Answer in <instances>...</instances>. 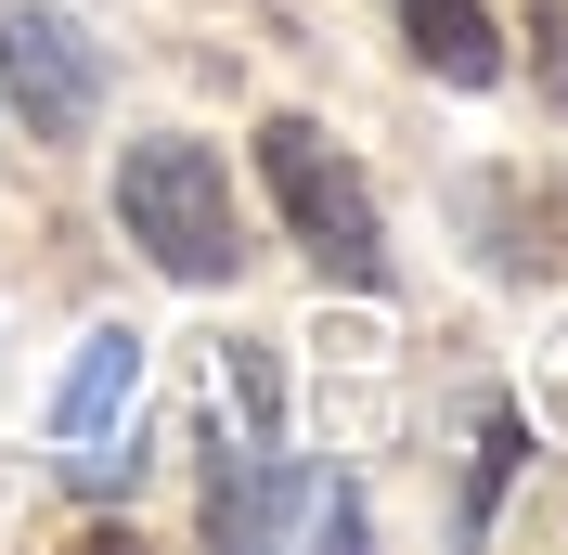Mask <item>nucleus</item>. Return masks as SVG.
Listing matches in <instances>:
<instances>
[{
  "label": "nucleus",
  "mask_w": 568,
  "mask_h": 555,
  "mask_svg": "<svg viewBox=\"0 0 568 555\" xmlns=\"http://www.w3.org/2000/svg\"><path fill=\"white\" fill-rule=\"evenodd\" d=\"M116 233L155 259L169 284H233L246 272V208H233V169H220L194 130H155L116 155Z\"/></svg>",
  "instance_id": "1"
},
{
  "label": "nucleus",
  "mask_w": 568,
  "mask_h": 555,
  "mask_svg": "<svg viewBox=\"0 0 568 555\" xmlns=\"http://www.w3.org/2000/svg\"><path fill=\"white\" fill-rule=\"evenodd\" d=\"M258 181H272L284 233L323 259V284H388V220H375L362 169L311 130V117H272V130H258Z\"/></svg>",
  "instance_id": "2"
},
{
  "label": "nucleus",
  "mask_w": 568,
  "mask_h": 555,
  "mask_svg": "<svg viewBox=\"0 0 568 555\" xmlns=\"http://www.w3.org/2000/svg\"><path fill=\"white\" fill-rule=\"evenodd\" d=\"M0 104L27 117V142H78L104 117V39L78 27V13L0 0Z\"/></svg>",
  "instance_id": "3"
},
{
  "label": "nucleus",
  "mask_w": 568,
  "mask_h": 555,
  "mask_svg": "<svg viewBox=\"0 0 568 555\" xmlns=\"http://www.w3.org/2000/svg\"><path fill=\"white\" fill-rule=\"evenodd\" d=\"M207 529L220 543H362V491L323 465H258L207 491Z\"/></svg>",
  "instance_id": "4"
},
{
  "label": "nucleus",
  "mask_w": 568,
  "mask_h": 555,
  "mask_svg": "<svg viewBox=\"0 0 568 555\" xmlns=\"http://www.w3.org/2000/svg\"><path fill=\"white\" fill-rule=\"evenodd\" d=\"M400 39H414V65L426 78H453V91H491L504 78V27H491V0H388Z\"/></svg>",
  "instance_id": "5"
},
{
  "label": "nucleus",
  "mask_w": 568,
  "mask_h": 555,
  "mask_svg": "<svg viewBox=\"0 0 568 555\" xmlns=\"http://www.w3.org/2000/svg\"><path fill=\"white\" fill-rule=\"evenodd\" d=\"M130 401H142V336L130 323H91L78 362H65V387H52V426H65V440H104Z\"/></svg>",
  "instance_id": "6"
},
{
  "label": "nucleus",
  "mask_w": 568,
  "mask_h": 555,
  "mask_svg": "<svg viewBox=\"0 0 568 555\" xmlns=\"http://www.w3.org/2000/svg\"><path fill=\"white\" fill-rule=\"evenodd\" d=\"M220 401H246L258 440H272V414H284V387H272V362H258V349H220Z\"/></svg>",
  "instance_id": "7"
}]
</instances>
